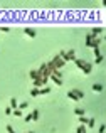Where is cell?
<instances>
[{
	"label": "cell",
	"mask_w": 106,
	"mask_h": 133,
	"mask_svg": "<svg viewBox=\"0 0 106 133\" xmlns=\"http://www.w3.org/2000/svg\"><path fill=\"white\" fill-rule=\"evenodd\" d=\"M12 113L15 114V116H22V111H20L19 108H17V110H14V111H12Z\"/></svg>",
	"instance_id": "obj_22"
},
{
	"label": "cell",
	"mask_w": 106,
	"mask_h": 133,
	"mask_svg": "<svg viewBox=\"0 0 106 133\" xmlns=\"http://www.w3.org/2000/svg\"><path fill=\"white\" fill-rule=\"evenodd\" d=\"M27 108H29V103H27V101H22V103L19 105V110H20V111H22V110H27Z\"/></svg>",
	"instance_id": "obj_15"
},
{
	"label": "cell",
	"mask_w": 106,
	"mask_h": 133,
	"mask_svg": "<svg viewBox=\"0 0 106 133\" xmlns=\"http://www.w3.org/2000/svg\"><path fill=\"white\" fill-rule=\"evenodd\" d=\"M101 62H103V56H98L96 61H94V64H101Z\"/></svg>",
	"instance_id": "obj_21"
},
{
	"label": "cell",
	"mask_w": 106,
	"mask_h": 133,
	"mask_svg": "<svg viewBox=\"0 0 106 133\" xmlns=\"http://www.w3.org/2000/svg\"><path fill=\"white\" fill-rule=\"evenodd\" d=\"M12 111H14V110H12L10 106H7V108H5V114H12Z\"/></svg>",
	"instance_id": "obj_24"
},
{
	"label": "cell",
	"mask_w": 106,
	"mask_h": 133,
	"mask_svg": "<svg viewBox=\"0 0 106 133\" xmlns=\"http://www.w3.org/2000/svg\"><path fill=\"white\" fill-rule=\"evenodd\" d=\"M24 121H27V123H29V121H32V113H30V114H27V116L24 118Z\"/></svg>",
	"instance_id": "obj_23"
},
{
	"label": "cell",
	"mask_w": 106,
	"mask_h": 133,
	"mask_svg": "<svg viewBox=\"0 0 106 133\" xmlns=\"http://www.w3.org/2000/svg\"><path fill=\"white\" fill-rule=\"evenodd\" d=\"M93 91H96V93H101V91H103V84H99V83H94V84H93Z\"/></svg>",
	"instance_id": "obj_8"
},
{
	"label": "cell",
	"mask_w": 106,
	"mask_h": 133,
	"mask_svg": "<svg viewBox=\"0 0 106 133\" xmlns=\"http://www.w3.org/2000/svg\"><path fill=\"white\" fill-rule=\"evenodd\" d=\"M74 91H76V95H77V98H79V99H83V98H84V93H83L81 89H74Z\"/></svg>",
	"instance_id": "obj_20"
},
{
	"label": "cell",
	"mask_w": 106,
	"mask_h": 133,
	"mask_svg": "<svg viewBox=\"0 0 106 133\" xmlns=\"http://www.w3.org/2000/svg\"><path fill=\"white\" fill-rule=\"evenodd\" d=\"M51 79H52L57 86H62V79H61V76H57V74H54V73H52V74H51Z\"/></svg>",
	"instance_id": "obj_4"
},
{
	"label": "cell",
	"mask_w": 106,
	"mask_h": 133,
	"mask_svg": "<svg viewBox=\"0 0 106 133\" xmlns=\"http://www.w3.org/2000/svg\"><path fill=\"white\" fill-rule=\"evenodd\" d=\"M68 98H69V99H72V101H77V99H79L74 89H71V91H69V93H68Z\"/></svg>",
	"instance_id": "obj_6"
},
{
	"label": "cell",
	"mask_w": 106,
	"mask_h": 133,
	"mask_svg": "<svg viewBox=\"0 0 106 133\" xmlns=\"http://www.w3.org/2000/svg\"><path fill=\"white\" fill-rule=\"evenodd\" d=\"M30 96H32V98L40 96V89H39V88H32V89H30Z\"/></svg>",
	"instance_id": "obj_7"
},
{
	"label": "cell",
	"mask_w": 106,
	"mask_h": 133,
	"mask_svg": "<svg viewBox=\"0 0 106 133\" xmlns=\"http://www.w3.org/2000/svg\"><path fill=\"white\" fill-rule=\"evenodd\" d=\"M84 113H86V111H84L83 108H76V110H74V114H77V116H84Z\"/></svg>",
	"instance_id": "obj_13"
},
{
	"label": "cell",
	"mask_w": 106,
	"mask_h": 133,
	"mask_svg": "<svg viewBox=\"0 0 106 133\" xmlns=\"http://www.w3.org/2000/svg\"><path fill=\"white\" fill-rule=\"evenodd\" d=\"M103 40H106V36H105V39H103Z\"/></svg>",
	"instance_id": "obj_29"
},
{
	"label": "cell",
	"mask_w": 106,
	"mask_h": 133,
	"mask_svg": "<svg viewBox=\"0 0 106 133\" xmlns=\"http://www.w3.org/2000/svg\"><path fill=\"white\" fill-rule=\"evenodd\" d=\"M74 62H76V66L81 69L83 74H89V73L93 71V66H91L89 62H86V61H83V59H74Z\"/></svg>",
	"instance_id": "obj_1"
},
{
	"label": "cell",
	"mask_w": 106,
	"mask_h": 133,
	"mask_svg": "<svg viewBox=\"0 0 106 133\" xmlns=\"http://www.w3.org/2000/svg\"><path fill=\"white\" fill-rule=\"evenodd\" d=\"M94 36H93V34H88L86 36V47H91V46H93V40H94Z\"/></svg>",
	"instance_id": "obj_5"
},
{
	"label": "cell",
	"mask_w": 106,
	"mask_h": 133,
	"mask_svg": "<svg viewBox=\"0 0 106 133\" xmlns=\"http://www.w3.org/2000/svg\"><path fill=\"white\" fill-rule=\"evenodd\" d=\"M49 64H51V66L54 67V69H57V71H59L61 67H62L64 64H66V62H64V61H62V59H61L59 56H56L54 59H52V61H51V62H49Z\"/></svg>",
	"instance_id": "obj_2"
},
{
	"label": "cell",
	"mask_w": 106,
	"mask_h": 133,
	"mask_svg": "<svg viewBox=\"0 0 106 133\" xmlns=\"http://www.w3.org/2000/svg\"><path fill=\"white\" fill-rule=\"evenodd\" d=\"M5 130H7V133H15V132H14V128H12L10 125H7V128H5Z\"/></svg>",
	"instance_id": "obj_25"
},
{
	"label": "cell",
	"mask_w": 106,
	"mask_h": 133,
	"mask_svg": "<svg viewBox=\"0 0 106 133\" xmlns=\"http://www.w3.org/2000/svg\"><path fill=\"white\" fill-rule=\"evenodd\" d=\"M88 121H89V118H86V116H79V123L81 125H88Z\"/></svg>",
	"instance_id": "obj_18"
},
{
	"label": "cell",
	"mask_w": 106,
	"mask_h": 133,
	"mask_svg": "<svg viewBox=\"0 0 106 133\" xmlns=\"http://www.w3.org/2000/svg\"><path fill=\"white\" fill-rule=\"evenodd\" d=\"M27 133H34V132H27Z\"/></svg>",
	"instance_id": "obj_30"
},
{
	"label": "cell",
	"mask_w": 106,
	"mask_h": 133,
	"mask_svg": "<svg viewBox=\"0 0 106 133\" xmlns=\"http://www.w3.org/2000/svg\"><path fill=\"white\" fill-rule=\"evenodd\" d=\"M94 56H101V52H99V47H94Z\"/></svg>",
	"instance_id": "obj_26"
},
{
	"label": "cell",
	"mask_w": 106,
	"mask_h": 133,
	"mask_svg": "<svg viewBox=\"0 0 106 133\" xmlns=\"http://www.w3.org/2000/svg\"><path fill=\"white\" fill-rule=\"evenodd\" d=\"M49 93H51V88H49V86L40 88V95H49Z\"/></svg>",
	"instance_id": "obj_14"
},
{
	"label": "cell",
	"mask_w": 106,
	"mask_h": 133,
	"mask_svg": "<svg viewBox=\"0 0 106 133\" xmlns=\"http://www.w3.org/2000/svg\"><path fill=\"white\" fill-rule=\"evenodd\" d=\"M0 30H2V32H10V27H2Z\"/></svg>",
	"instance_id": "obj_28"
},
{
	"label": "cell",
	"mask_w": 106,
	"mask_h": 133,
	"mask_svg": "<svg viewBox=\"0 0 106 133\" xmlns=\"http://www.w3.org/2000/svg\"><path fill=\"white\" fill-rule=\"evenodd\" d=\"M74 52H76L74 49H71V51H68V57H69V61H74V59H76V56H74Z\"/></svg>",
	"instance_id": "obj_12"
},
{
	"label": "cell",
	"mask_w": 106,
	"mask_h": 133,
	"mask_svg": "<svg viewBox=\"0 0 106 133\" xmlns=\"http://www.w3.org/2000/svg\"><path fill=\"white\" fill-rule=\"evenodd\" d=\"M24 32H25V36H29V37H32V39L37 36V32H35L34 29H30V27H25L24 29Z\"/></svg>",
	"instance_id": "obj_3"
},
{
	"label": "cell",
	"mask_w": 106,
	"mask_h": 133,
	"mask_svg": "<svg viewBox=\"0 0 106 133\" xmlns=\"http://www.w3.org/2000/svg\"><path fill=\"white\" fill-rule=\"evenodd\" d=\"M10 108H12V110H17V108H19V103H17V99H15V98H12V99H10Z\"/></svg>",
	"instance_id": "obj_10"
},
{
	"label": "cell",
	"mask_w": 106,
	"mask_h": 133,
	"mask_svg": "<svg viewBox=\"0 0 106 133\" xmlns=\"http://www.w3.org/2000/svg\"><path fill=\"white\" fill-rule=\"evenodd\" d=\"M99 44H101V39H94V40H93V46H91V47L94 49V47H99Z\"/></svg>",
	"instance_id": "obj_17"
},
{
	"label": "cell",
	"mask_w": 106,
	"mask_h": 133,
	"mask_svg": "<svg viewBox=\"0 0 106 133\" xmlns=\"http://www.w3.org/2000/svg\"><path fill=\"white\" fill-rule=\"evenodd\" d=\"M88 132V128H86V125H79L76 128V133H86Z\"/></svg>",
	"instance_id": "obj_9"
},
{
	"label": "cell",
	"mask_w": 106,
	"mask_h": 133,
	"mask_svg": "<svg viewBox=\"0 0 106 133\" xmlns=\"http://www.w3.org/2000/svg\"><path fill=\"white\" fill-rule=\"evenodd\" d=\"M94 125H96L94 118H89V121H88V126H89V128H94Z\"/></svg>",
	"instance_id": "obj_19"
},
{
	"label": "cell",
	"mask_w": 106,
	"mask_h": 133,
	"mask_svg": "<svg viewBox=\"0 0 106 133\" xmlns=\"http://www.w3.org/2000/svg\"><path fill=\"white\" fill-rule=\"evenodd\" d=\"M39 120V110H34L32 111V121H37Z\"/></svg>",
	"instance_id": "obj_16"
},
{
	"label": "cell",
	"mask_w": 106,
	"mask_h": 133,
	"mask_svg": "<svg viewBox=\"0 0 106 133\" xmlns=\"http://www.w3.org/2000/svg\"><path fill=\"white\" fill-rule=\"evenodd\" d=\"M105 130H106V125H101L99 126V133H105Z\"/></svg>",
	"instance_id": "obj_27"
},
{
	"label": "cell",
	"mask_w": 106,
	"mask_h": 133,
	"mask_svg": "<svg viewBox=\"0 0 106 133\" xmlns=\"http://www.w3.org/2000/svg\"><path fill=\"white\" fill-rule=\"evenodd\" d=\"M101 32H103V29H101V27H94V29H93V30H91V34H93L94 37H96L98 34H101Z\"/></svg>",
	"instance_id": "obj_11"
}]
</instances>
